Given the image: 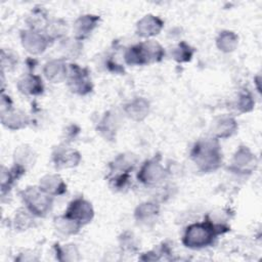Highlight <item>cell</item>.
<instances>
[{"label":"cell","mask_w":262,"mask_h":262,"mask_svg":"<svg viewBox=\"0 0 262 262\" xmlns=\"http://www.w3.org/2000/svg\"><path fill=\"white\" fill-rule=\"evenodd\" d=\"M190 157L203 172L215 171L222 162V152L216 138H206L195 142Z\"/></svg>","instance_id":"cell-1"},{"label":"cell","mask_w":262,"mask_h":262,"mask_svg":"<svg viewBox=\"0 0 262 262\" xmlns=\"http://www.w3.org/2000/svg\"><path fill=\"white\" fill-rule=\"evenodd\" d=\"M227 230L228 227L211 221L195 223L186 228L182 242L187 248L201 249L212 245L218 234Z\"/></svg>","instance_id":"cell-2"},{"label":"cell","mask_w":262,"mask_h":262,"mask_svg":"<svg viewBox=\"0 0 262 262\" xmlns=\"http://www.w3.org/2000/svg\"><path fill=\"white\" fill-rule=\"evenodd\" d=\"M165 52L161 45L156 41H146L129 48L125 54V60L128 64H146L160 61Z\"/></svg>","instance_id":"cell-3"},{"label":"cell","mask_w":262,"mask_h":262,"mask_svg":"<svg viewBox=\"0 0 262 262\" xmlns=\"http://www.w3.org/2000/svg\"><path fill=\"white\" fill-rule=\"evenodd\" d=\"M20 193L24 203L32 214L44 216L50 211L52 199L40 187H27Z\"/></svg>","instance_id":"cell-4"},{"label":"cell","mask_w":262,"mask_h":262,"mask_svg":"<svg viewBox=\"0 0 262 262\" xmlns=\"http://www.w3.org/2000/svg\"><path fill=\"white\" fill-rule=\"evenodd\" d=\"M62 217L81 228V226L89 223L93 218V209L90 203L82 198H78L70 203Z\"/></svg>","instance_id":"cell-5"},{"label":"cell","mask_w":262,"mask_h":262,"mask_svg":"<svg viewBox=\"0 0 262 262\" xmlns=\"http://www.w3.org/2000/svg\"><path fill=\"white\" fill-rule=\"evenodd\" d=\"M135 162L132 161V157L125 155L119 156L111 167V182L114 183L115 187L123 188L129 180V172L133 169Z\"/></svg>","instance_id":"cell-6"},{"label":"cell","mask_w":262,"mask_h":262,"mask_svg":"<svg viewBox=\"0 0 262 262\" xmlns=\"http://www.w3.org/2000/svg\"><path fill=\"white\" fill-rule=\"evenodd\" d=\"M69 86L73 92L78 94H87L92 90L91 80L86 69H82L77 64L70 66Z\"/></svg>","instance_id":"cell-7"},{"label":"cell","mask_w":262,"mask_h":262,"mask_svg":"<svg viewBox=\"0 0 262 262\" xmlns=\"http://www.w3.org/2000/svg\"><path fill=\"white\" fill-rule=\"evenodd\" d=\"M165 177L164 168L159 161L150 160L146 162L138 173V179L145 184H155Z\"/></svg>","instance_id":"cell-8"},{"label":"cell","mask_w":262,"mask_h":262,"mask_svg":"<svg viewBox=\"0 0 262 262\" xmlns=\"http://www.w3.org/2000/svg\"><path fill=\"white\" fill-rule=\"evenodd\" d=\"M21 42L24 47L31 53L43 52L47 46V40L38 31H25L21 34Z\"/></svg>","instance_id":"cell-9"},{"label":"cell","mask_w":262,"mask_h":262,"mask_svg":"<svg viewBox=\"0 0 262 262\" xmlns=\"http://www.w3.org/2000/svg\"><path fill=\"white\" fill-rule=\"evenodd\" d=\"M256 166L255 156L247 148L242 146L234 155L232 161V169L241 173L251 172Z\"/></svg>","instance_id":"cell-10"},{"label":"cell","mask_w":262,"mask_h":262,"mask_svg":"<svg viewBox=\"0 0 262 262\" xmlns=\"http://www.w3.org/2000/svg\"><path fill=\"white\" fill-rule=\"evenodd\" d=\"M80 155L78 151L66 147H58L53 152V162L56 167H74L80 162Z\"/></svg>","instance_id":"cell-11"},{"label":"cell","mask_w":262,"mask_h":262,"mask_svg":"<svg viewBox=\"0 0 262 262\" xmlns=\"http://www.w3.org/2000/svg\"><path fill=\"white\" fill-rule=\"evenodd\" d=\"M99 17L97 15H83L77 19L74 26L75 36L77 40H84L87 38L93 29L97 26Z\"/></svg>","instance_id":"cell-12"},{"label":"cell","mask_w":262,"mask_h":262,"mask_svg":"<svg viewBox=\"0 0 262 262\" xmlns=\"http://www.w3.org/2000/svg\"><path fill=\"white\" fill-rule=\"evenodd\" d=\"M39 187L49 195H59L67 190V185L57 175H47L43 177Z\"/></svg>","instance_id":"cell-13"},{"label":"cell","mask_w":262,"mask_h":262,"mask_svg":"<svg viewBox=\"0 0 262 262\" xmlns=\"http://www.w3.org/2000/svg\"><path fill=\"white\" fill-rule=\"evenodd\" d=\"M163 27V21L152 15H146L137 25V34L142 37L158 35Z\"/></svg>","instance_id":"cell-14"},{"label":"cell","mask_w":262,"mask_h":262,"mask_svg":"<svg viewBox=\"0 0 262 262\" xmlns=\"http://www.w3.org/2000/svg\"><path fill=\"white\" fill-rule=\"evenodd\" d=\"M213 125V132L218 138H226L231 136L236 128V122L230 117H222L217 119Z\"/></svg>","instance_id":"cell-15"},{"label":"cell","mask_w":262,"mask_h":262,"mask_svg":"<svg viewBox=\"0 0 262 262\" xmlns=\"http://www.w3.org/2000/svg\"><path fill=\"white\" fill-rule=\"evenodd\" d=\"M17 86L19 91L25 94L37 95L43 92L42 80L38 76H34V75H28L23 77L18 81Z\"/></svg>","instance_id":"cell-16"},{"label":"cell","mask_w":262,"mask_h":262,"mask_svg":"<svg viewBox=\"0 0 262 262\" xmlns=\"http://www.w3.org/2000/svg\"><path fill=\"white\" fill-rule=\"evenodd\" d=\"M44 74L48 80L57 83L67 77V68L61 60H52L46 63Z\"/></svg>","instance_id":"cell-17"},{"label":"cell","mask_w":262,"mask_h":262,"mask_svg":"<svg viewBox=\"0 0 262 262\" xmlns=\"http://www.w3.org/2000/svg\"><path fill=\"white\" fill-rule=\"evenodd\" d=\"M29 122L26 114L21 112H7V115H2V123L10 129H19L25 127Z\"/></svg>","instance_id":"cell-18"},{"label":"cell","mask_w":262,"mask_h":262,"mask_svg":"<svg viewBox=\"0 0 262 262\" xmlns=\"http://www.w3.org/2000/svg\"><path fill=\"white\" fill-rule=\"evenodd\" d=\"M128 116L134 120H142L148 114V102L142 98H137L126 106Z\"/></svg>","instance_id":"cell-19"},{"label":"cell","mask_w":262,"mask_h":262,"mask_svg":"<svg viewBox=\"0 0 262 262\" xmlns=\"http://www.w3.org/2000/svg\"><path fill=\"white\" fill-rule=\"evenodd\" d=\"M159 213V207L151 203H145L141 204L139 207H137L135 211V217L137 220L141 222H147L150 221L152 218H155Z\"/></svg>","instance_id":"cell-20"},{"label":"cell","mask_w":262,"mask_h":262,"mask_svg":"<svg viewBox=\"0 0 262 262\" xmlns=\"http://www.w3.org/2000/svg\"><path fill=\"white\" fill-rule=\"evenodd\" d=\"M237 44V37L232 32H223L217 39V46L220 50L229 52L235 48Z\"/></svg>","instance_id":"cell-21"},{"label":"cell","mask_w":262,"mask_h":262,"mask_svg":"<svg viewBox=\"0 0 262 262\" xmlns=\"http://www.w3.org/2000/svg\"><path fill=\"white\" fill-rule=\"evenodd\" d=\"M193 50L192 48H190V46H188L186 43L181 42L177 48H175L173 50V58L175 60H177L178 62H183V61H188L191 56H192Z\"/></svg>","instance_id":"cell-22"},{"label":"cell","mask_w":262,"mask_h":262,"mask_svg":"<svg viewBox=\"0 0 262 262\" xmlns=\"http://www.w3.org/2000/svg\"><path fill=\"white\" fill-rule=\"evenodd\" d=\"M253 99L249 93H243L239 96V101H238V108L242 112H249L253 107Z\"/></svg>","instance_id":"cell-23"}]
</instances>
